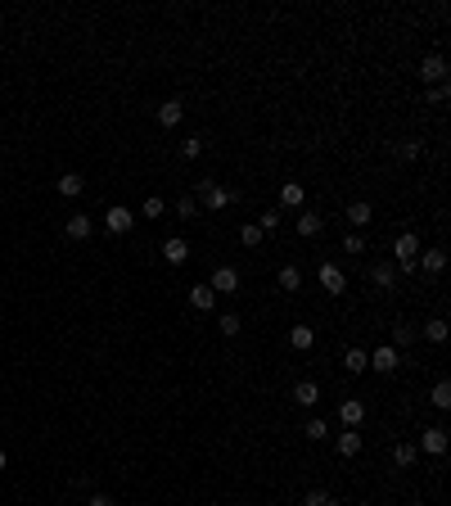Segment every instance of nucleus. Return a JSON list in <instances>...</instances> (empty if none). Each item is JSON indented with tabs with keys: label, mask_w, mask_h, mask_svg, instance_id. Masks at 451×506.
<instances>
[{
	"label": "nucleus",
	"mask_w": 451,
	"mask_h": 506,
	"mask_svg": "<svg viewBox=\"0 0 451 506\" xmlns=\"http://www.w3.org/2000/svg\"><path fill=\"white\" fill-rule=\"evenodd\" d=\"M302 199H307V190H302L298 181H284V185H280V204H284V208H298Z\"/></svg>",
	"instance_id": "nucleus-19"
},
{
	"label": "nucleus",
	"mask_w": 451,
	"mask_h": 506,
	"mask_svg": "<svg viewBox=\"0 0 451 506\" xmlns=\"http://www.w3.org/2000/svg\"><path fill=\"white\" fill-rule=\"evenodd\" d=\"M181 118H185V104H181V100L158 104V122H162V127H181Z\"/></svg>",
	"instance_id": "nucleus-14"
},
{
	"label": "nucleus",
	"mask_w": 451,
	"mask_h": 506,
	"mask_svg": "<svg viewBox=\"0 0 451 506\" xmlns=\"http://www.w3.org/2000/svg\"><path fill=\"white\" fill-rule=\"evenodd\" d=\"M429 104H447V82H438V87H429Z\"/></svg>",
	"instance_id": "nucleus-38"
},
{
	"label": "nucleus",
	"mask_w": 451,
	"mask_h": 506,
	"mask_svg": "<svg viewBox=\"0 0 451 506\" xmlns=\"http://www.w3.org/2000/svg\"><path fill=\"white\" fill-rule=\"evenodd\" d=\"M424 339H429V344H442V339H447V321H442V317H433V321L424 325Z\"/></svg>",
	"instance_id": "nucleus-28"
},
{
	"label": "nucleus",
	"mask_w": 451,
	"mask_h": 506,
	"mask_svg": "<svg viewBox=\"0 0 451 506\" xmlns=\"http://www.w3.org/2000/svg\"><path fill=\"white\" fill-rule=\"evenodd\" d=\"M54 190L64 194V199H77V194L86 190V181H82V176H77V172H64V176H59V181H54Z\"/></svg>",
	"instance_id": "nucleus-15"
},
{
	"label": "nucleus",
	"mask_w": 451,
	"mask_h": 506,
	"mask_svg": "<svg viewBox=\"0 0 451 506\" xmlns=\"http://www.w3.org/2000/svg\"><path fill=\"white\" fill-rule=\"evenodd\" d=\"M370 217H375V208L365 204V199H356V204H348V222H352V227H365Z\"/></svg>",
	"instance_id": "nucleus-22"
},
{
	"label": "nucleus",
	"mask_w": 451,
	"mask_h": 506,
	"mask_svg": "<svg viewBox=\"0 0 451 506\" xmlns=\"http://www.w3.org/2000/svg\"><path fill=\"white\" fill-rule=\"evenodd\" d=\"M302 506H339V497H330L325 488H312V493L302 497Z\"/></svg>",
	"instance_id": "nucleus-30"
},
{
	"label": "nucleus",
	"mask_w": 451,
	"mask_h": 506,
	"mask_svg": "<svg viewBox=\"0 0 451 506\" xmlns=\"http://www.w3.org/2000/svg\"><path fill=\"white\" fill-rule=\"evenodd\" d=\"M140 213H145V217H162V213H167V204H162L158 194H149V199L140 204Z\"/></svg>",
	"instance_id": "nucleus-32"
},
{
	"label": "nucleus",
	"mask_w": 451,
	"mask_h": 506,
	"mask_svg": "<svg viewBox=\"0 0 451 506\" xmlns=\"http://www.w3.org/2000/svg\"><path fill=\"white\" fill-rule=\"evenodd\" d=\"M86 506H113V502H108V497H104V493H95V497H90V502H86Z\"/></svg>",
	"instance_id": "nucleus-40"
},
{
	"label": "nucleus",
	"mask_w": 451,
	"mask_h": 506,
	"mask_svg": "<svg viewBox=\"0 0 451 506\" xmlns=\"http://www.w3.org/2000/svg\"><path fill=\"white\" fill-rule=\"evenodd\" d=\"M415 457H419L415 443H398V448H393V465H402V470H406V465H415Z\"/></svg>",
	"instance_id": "nucleus-23"
},
{
	"label": "nucleus",
	"mask_w": 451,
	"mask_h": 506,
	"mask_svg": "<svg viewBox=\"0 0 451 506\" xmlns=\"http://www.w3.org/2000/svg\"><path fill=\"white\" fill-rule=\"evenodd\" d=\"M176 213H181V217H199V199H194V194H181V199H176Z\"/></svg>",
	"instance_id": "nucleus-33"
},
{
	"label": "nucleus",
	"mask_w": 451,
	"mask_h": 506,
	"mask_svg": "<svg viewBox=\"0 0 451 506\" xmlns=\"http://www.w3.org/2000/svg\"><path fill=\"white\" fill-rule=\"evenodd\" d=\"M5 465H10V457H5V448H0V470H5Z\"/></svg>",
	"instance_id": "nucleus-41"
},
{
	"label": "nucleus",
	"mask_w": 451,
	"mask_h": 506,
	"mask_svg": "<svg viewBox=\"0 0 451 506\" xmlns=\"http://www.w3.org/2000/svg\"><path fill=\"white\" fill-rule=\"evenodd\" d=\"M370 280H375L379 290H398V267H393V262H375V267H370Z\"/></svg>",
	"instance_id": "nucleus-13"
},
{
	"label": "nucleus",
	"mask_w": 451,
	"mask_h": 506,
	"mask_svg": "<svg viewBox=\"0 0 451 506\" xmlns=\"http://www.w3.org/2000/svg\"><path fill=\"white\" fill-rule=\"evenodd\" d=\"M104 227L113 231V235H127V231L136 227V213H131L127 204H113V208H108V213H104Z\"/></svg>",
	"instance_id": "nucleus-3"
},
{
	"label": "nucleus",
	"mask_w": 451,
	"mask_h": 506,
	"mask_svg": "<svg viewBox=\"0 0 451 506\" xmlns=\"http://www.w3.org/2000/svg\"><path fill=\"white\" fill-rule=\"evenodd\" d=\"M239 330H244V321H239V312H226V317H221V334H230V339H235Z\"/></svg>",
	"instance_id": "nucleus-35"
},
{
	"label": "nucleus",
	"mask_w": 451,
	"mask_h": 506,
	"mask_svg": "<svg viewBox=\"0 0 451 506\" xmlns=\"http://www.w3.org/2000/svg\"><path fill=\"white\" fill-rule=\"evenodd\" d=\"M343 367L352 371V376H361V371H370V353H365V348H348V353H343Z\"/></svg>",
	"instance_id": "nucleus-18"
},
{
	"label": "nucleus",
	"mask_w": 451,
	"mask_h": 506,
	"mask_svg": "<svg viewBox=\"0 0 451 506\" xmlns=\"http://www.w3.org/2000/svg\"><path fill=\"white\" fill-rule=\"evenodd\" d=\"M419 448H424L429 457H442L447 452V430H442V425H429V430L419 434Z\"/></svg>",
	"instance_id": "nucleus-9"
},
{
	"label": "nucleus",
	"mask_w": 451,
	"mask_h": 506,
	"mask_svg": "<svg viewBox=\"0 0 451 506\" xmlns=\"http://www.w3.org/2000/svg\"><path fill=\"white\" fill-rule=\"evenodd\" d=\"M298 285H302V271L298 267H280V290H298Z\"/></svg>",
	"instance_id": "nucleus-27"
},
{
	"label": "nucleus",
	"mask_w": 451,
	"mask_h": 506,
	"mask_svg": "<svg viewBox=\"0 0 451 506\" xmlns=\"http://www.w3.org/2000/svg\"><path fill=\"white\" fill-rule=\"evenodd\" d=\"M343 253H365V240H361V231H348V235H343Z\"/></svg>",
	"instance_id": "nucleus-34"
},
{
	"label": "nucleus",
	"mask_w": 451,
	"mask_h": 506,
	"mask_svg": "<svg viewBox=\"0 0 451 506\" xmlns=\"http://www.w3.org/2000/svg\"><path fill=\"white\" fill-rule=\"evenodd\" d=\"M415 253H419V235L415 231H402L393 240V258H398V271H415Z\"/></svg>",
	"instance_id": "nucleus-2"
},
{
	"label": "nucleus",
	"mask_w": 451,
	"mask_h": 506,
	"mask_svg": "<svg viewBox=\"0 0 451 506\" xmlns=\"http://www.w3.org/2000/svg\"><path fill=\"white\" fill-rule=\"evenodd\" d=\"M419 77L438 87L442 77H447V59H442V54H424V59H419Z\"/></svg>",
	"instance_id": "nucleus-10"
},
{
	"label": "nucleus",
	"mask_w": 451,
	"mask_h": 506,
	"mask_svg": "<svg viewBox=\"0 0 451 506\" xmlns=\"http://www.w3.org/2000/svg\"><path fill=\"white\" fill-rule=\"evenodd\" d=\"M90 231H95V217H90V213H73L64 222V235L68 240H90Z\"/></svg>",
	"instance_id": "nucleus-7"
},
{
	"label": "nucleus",
	"mask_w": 451,
	"mask_h": 506,
	"mask_svg": "<svg viewBox=\"0 0 451 506\" xmlns=\"http://www.w3.org/2000/svg\"><path fill=\"white\" fill-rule=\"evenodd\" d=\"M415 267H424V276H442V267H447V253H442V249H429V253H424V262H415Z\"/></svg>",
	"instance_id": "nucleus-20"
},
{
	"label": "nucleus",
	"mask_w": 451,
	"mask_h": 506,
	"mask_svg": "<svg viewBox=\"0 0 451 506\" xmlns=\"http://www.w3.org/2000/svg\"><path fill=\"white\" fill-rule=\"evenodd\" d=\"M321 231H325V217H316V213H302V217H298V235H302V240L321 235Z\"/></svg>",
	"instance_id": "nucleus-21"
},
{
	"label": "nucleus",
	"mask_w": 451,
	"mask_h": 506,
	"mask_svg": "<svg viewBox=\"0 0 451 506\" xmlns=\"http://www.w3.org/2000/svg\"><path fill=\"white\" fill-rule=\"evenodd\" d=\"M393 339H398V348H402V344H411V339H415V330H411V325H398V334H393Z\"/></svg>",
	"instance_id": "nucleus-39"
},
{
	"label": "nucleus",
	"mask_w": 451,
	"mask_h": 506,
	"mask_svg": "<svg viewBox=\"0 0 451 506\" xmlns=\"http://www.w3.org/2000/svg\"><path fill=\"white\" fill-rule=\"evenodd\" d=\"M398 154H402L406 163H415V159H419V140H402V145H398Z\"/></svg>",
	"instance_id": "nucleus-36"
},
{
	"label": "nucleus",
	"mask_w": 451,
	"mask_h": 506,
	"mask_svg": "<svg viewBox=\"0 0 451 506\" xmlns=\"http://www.w3.org/2000/svg\"><path fill=\"white\" fill-rule=\"evenodd\" d=\"M339 420H343V430H361V420H365V402H361V398L339 402Z\"/></svg>",
	"instance_id": "nucleus-8"
},
{
	"label": "nucleus",
	"mask_w": 451,
	"mask_h": 506,
	"mask_svg": "<svg viewBox=\"0 0 451 506\" xmlns=\"http://www.w3.org/2000/svg\"><path fill=\"white\" fill-rule=\"evenodd\" d=\"M181 154H185V159H199V154H204V140H199V136H190V140L181 145Z\"/></svg>",
	"instance_id": "nucleus-37"
},
{
	"label": "nucleus",
	"mask_w": 451,
	"mask_h": 506,
	"mask_svg": "<svg viewBox=\"0 0 451 506\" xmlns=\"http://www.w3.org/2000/svg\"><path fill=\"white\" fill-rule=\"evenodd\" d=\"M293 402L312 411L316 402H321V384H316V380H298V384H293Z\"/></svg>",
	"instance_id": "nucleus-11"
},
{
	"label": "nucleus",
	"mask_w": 451,
	"mask_h": 506,
	"mask_svg": "<svg viewBox=\"0 0 451 506\" xmlns=\"http://www.w3.org/2000/svg\"><path fill=\"white\" fill-rule=\"evenodd\" d=\"M302 434H307V439H312V443H321L325 434H330V425H325L321 416H312V420H307V425H302Z\"/></svg>",
	"instance_id": "nucleus-29"
},
{
	"label": "nucleus",
	"mask_w": 451,
	"mask_h": 506,
	"mask_svg": "<svg viewBox=\"0 0 451 506\" xmlns=\"http://www.w3.org/2000/svg\"><path fill=\"white\" fill-rule=\"evenodd\" d=\"M194 199L208 208V213H221L230 199H235V190H226V185H217V181H199V190H194Z\"/></svg>",
	"instance_id": "nucleus-1"
},
{
	"label": "nucleus",
	"mask_w": 451,
	"mask_h": 506,
	"mask_svg": "<svg viewBox=\"0 0 451 506\" xmlns=\"http://www.w3.org/2000/svg\"><path fill=\"white\" fill-rule=\"evenodd\" d=\"M289 344L298 348V353H307V348H316V330H312V325H293V330H289Z\"/></svg>",
	"instance_id": "nucleus-17"
},
{
	"label": "nucleus",
	"mask_w": 451,
	"mask_h": 506,
	"mask_svg": "<svg viewBox=\"0 0 451 506\" xmlns=\"http://www.w3.org/2000/svg\"><path fill=\"white\" fill-rule=\"evenodd\" d=\"M356 452H361V434L343 430V434H339V457H356Z\"/></svg>",
	"instance_id": "nucleus-24"
},
{
	"label": "nucleus",
	"mask_w": 451,
	"mask_h": 506,
	"mask_svg": "<svg viewBox=\"0 0 451 506\" xmlns=\"http://www.w3.org/2000/svg\"><path fill=\"white\" fill-rule=\"evenodd\" d=\"M398 348L393 344H384V348H375V353H370V371H379V376H393V371H398Z\"/></svg>",
	"instance_id": "nucleus-5"
},
{
	"label": "nucleus",
	"mask_w": 451,
	"mask_h": 506,
	"mask_svg": "<svg viewBox=\"0 0 451 506\" xmlns=\"http://www.w3.org/2000/svg\"><path fill=\"white\" fill-rule=\"evenodd\" d=\"M208 290L212 294H239V271L235 267H217L212 280H208Z\"/></svg>",
	"instance_id": "nucleus-4"
},
{
	"label": "nucleus",
	"mask_w": 451,
	"mask_h": 506,
	"mask_svg": "<svg viewBox=\"0 0 451 506\" xmlns=\"http://www.w3.org/2000/svg\"><path fill=\"white\" fill-rule=\"evenodd\" d=\"M262 240H267V235H262L258 222H244V227H239V244H244V249H258Z\"/></svg>",
	"instance_id": "nucleus-25"
},
{
	"label": "nucleus",
	"mask_w": 451,
	"mask_h": 506,
	"mask_svg": "<svg viewBox=\"0 0 451 506\" xmlns=\"http://www.w3.org/2000/svg\"><path fill=\"white\" fill-rule=\"evenodd\" d=\"M429 402H433V407H438V411H447V407H451V384H447V380H438V384H433Z\"/></svg>",
	"instance_id": "nucleus-26"
},
{
	"label": "nucleus",
	"mask_w": 451,
	"mask_h": 506,
	"mask_svg": "<svg viewBox=\"0 0 451 506\" xmlns=\"http://www.w3.org/2000/svg\"><path fill=\"white\" fill-rule=\"evenodd\" d=\"M258 227H262V235H271V231H280V208H267V213L258 217Z\"/></svg>",
	"instance_id": "nucleus-31"
},
{
	"label": "nucleus",
	"mask_w": 451,
	"mask_h": 506,
	"mask_svg": "<svg viewBox=\"0 0 451 506\" xmlns=\"http://www.w3.org/2000/svg\"><path fill=\"white\" fill-rule=\"evenodd\" d=\"M190 303H194V308H199V312H212L217 294L208 290V280H204V285H190Z\"/></svg>",
	"instance_id": "nucleus-16"
},
{
	"label": "nucleus",
	"mask_w": 451,
	"mask_h": 506,
	"mask_svg": "<svg viewBox=\"0 0 451 506\" xmlns=\"http://www.w3.org/2000/svg\"><path fill=\"white\" fill-rule=\"evenodd\" d=\"M316 280H321V290H325V294H343V290H348V276L334 267V262H325V267L316 271Z\"/></svg>",
	"instance_id": "nucleus-6"
},
{
	"label": "nucleus",
	"mask_w": 451,
	"mask_h": 506,
	"mask_svg": "<svg viewBox=\"0 0 451 506\" xmlns=\"http://www.w3.org/2000/svg\"><path fill=\"white\" fill-rule=\"evenodd\" d=\"M162 258H167V267H181V262H190V244H185L181 235H172L162 244Z\"/></svg>",
	"instance_id": "nucleus-12"
}]
</instances>
